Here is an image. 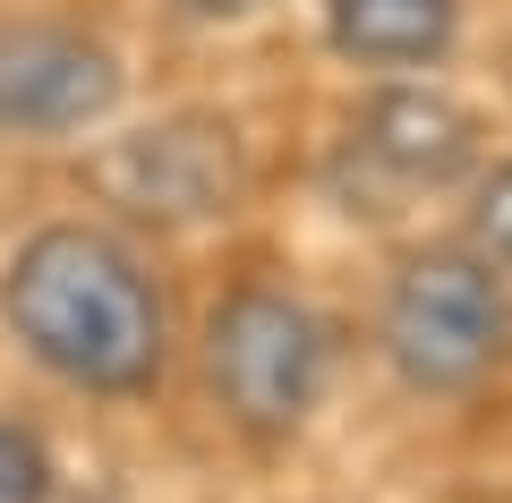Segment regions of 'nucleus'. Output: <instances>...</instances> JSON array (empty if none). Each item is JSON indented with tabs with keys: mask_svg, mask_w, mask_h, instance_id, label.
<instances>
[{
	"mask_svg": "<svg viewBox=\"0 0 512 503\" xmlns=\"http://www.w3.org/2000/svg\"><path fill=\"white\" fill-rule=\"evenodd\" d=\"M0 324L52 384L146 401L171 367V307L146 256L103 222H43L0 265Z\"/></svg>",
	"mask_w": 512,
	"mask_h": 503,
	"instance_id": "obj_1",
	"label": "nucleus"
},
{
	"mask_svg": "<svg viewBox=\"0 0 512 503\" xmlns=\"http://www.w3.org/2000/svg\"><path fill=\"white\" fill-rule=\"evenodd\" d=\"M376 350L384 367L427 401L478 393L512 359V290L470 248H419L393 265L376 307Z\"/></svg>",
	"mask_w": 512,
	"mask_h": 503,
	"instance_id": "obj_2",
	"label": "nucleus"
},
{
	"mask_svg": "<svg viewBox=\"0 0 512 503\" xmlns=\"http://www.w3.org/2000/svg\"><path fill=\"white\" fill-rule=\"evenodd\" d=\"M205 384H214V410L239 435L282 444L316 418V401L333 384V324L299 290L239 282L205 316Z\"/></svg>",
	"mask_w": 512,
	"mask_h": 503,
	"instance_id": "obj_3",
	"label": "nucleus"
},
{
	"mask_svg": "<svg viewBox=\"0 0 512 503\" xmlns=\"http://www.w3.org/2000/svg\"><path fill=\"white\" fill-rule=\"evenodd\" d=\"M86 188L103 205H120L128 222H154V231H197L222 222L248 188V162H239V128L222 111H163L146 128H120L86 154Z\"/></svg>",
	"mask_w": 512,
	"mask_h": 503,
	"instance_id": "obj_4",
	"label": "nucleus"
},
{
	"mask_svg": "<svg viewBox=\"0 0 512 503\" xmlns=\"http://www.w3.org/2000/svg\"><path fill=\"white\" fill-rule=\"evenodd\" d=\"M120 52L60 18H0V137H86L120 111Z\"/></svg>",
	"mask_w": 512,
	"mask_h": 503,
	"instance_id": "obj_5",
	"label": "nucleus"
},
{
	"mask_svg": "<svg viewBox=\"0 0 512 503\" xmlns=\"http://www.w3.org/2000/svg\"><path fill=\"white\" fill-rule=\"evenodd\" d=\"M350 154L393 188H453L478 171V111L427 77H393L350 111Z\"/></svg>",
	"mask_w": 512,
	"mask_h": 503,
	"instance_id": "obj_6",
	"label": "nucleus"
},
{
	"mask_svg": "<svg viewBox=\"0 0 512 503\" xmlns=\"http://www.w3.org/2000/svg\"><path fill=\"white\" fill-rule=\"evenodd\" d=\"M325 43L350 69H436L461 43V0H325Z\"/></svg>",
	"mask_w": 512,
	"mask_h": 503,
	"instance_id": "obj_7",
	"label": "nucleus"
},
{
	"mask_svg": "<svg viewBox=\"0 0 512 503\" xmlns=\"http://www.w3.org/2000/svg\"><path fill=\"white\" fill-rule=\"evenodd\" d=\"M461 248H470L487 273H504V282H512V162H487V171H470Z\"/></svg>",
	"mask_w": 512,
	"mask_h": 503,
	"instance_id": "obj_8",
	"label": "nucleus"
},
{
	"mask_svg": "<svg viewBox=\"0 0 512 503\" xmlns=\"http://www.w3.org/2000/svg\"><path fill=\"white\" fill-rule=\"evenodd\" d=\"M0 503H52V444L26 418H0Z\"/></svg>",
	"mask_w": 512,
	"mask_h": 503,
	"instance_id": "obj_9",
	"label": "nucleus"
},
{
	"mask_svg": "<svg viewBox=\"0 0 512 503\" xmlns=\"http://www.w3.org/2000/svg\"><path fill=\"white\" fill-rule=\"evenodd\" d=\"M171 9H180L188 26H239L248 9H265V0H171Z\"/></svg>",
	"mask_w": 512,
	"mask_h": 503,
	"instance_id": "obj_10",
	"label": "nucleus"
}]
</instances>
